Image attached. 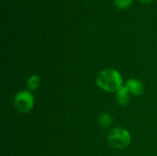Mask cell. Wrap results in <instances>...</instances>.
<instances>
[{"label":"cell","instance_id":"obj_1","mask_svg":"<svg viewBox=\"0 0 157 156\" xmlns=\"http://www.w3.org/2000/svg\"><path fill=\"white\" fill-rule=\"evenodd\" d=\"M122 83L123 80L121 73L112 68L100 71L96 78L97 86L100 89L109 93H116L123 86Z\"/></svg>","mask_w":157,"mask_h":156},{"label":"cell","instance_id":"obj_7","mask_svg":"<svg viewBox=\"0 0 157 156\" xmlns=\"http://www.w3.org/2000/svg\"><path fill=\"white\" fill-rule=\"evenodd\" d=\"M113 122L112 117L108 113H101L98 117V123L101 127H109Z\"/></svg>","mask_w":157,"mask_h":156},{"label":"cell","instance_id":"obj_8","mask_svg":"<svg viewBox=\"0 0 157 156\" xmlns=\"http://www.w3.org/2000/svg\"><path fill=\"white\" fill-rule=\"evenodd\" d=\"M132 3V0H114V4L116 7L120 9H125L131 6Z\"/></svg>","mask_w":157,"mask_h":156},{"label":"cell","instance_id":"obj_4","mask_svg":"<svg viewBox=\"0 0 157 156\" xmlns=\"http://www.w3.org/2000/svg\"><path fill=\"white\" fill-rule=\"evenodd\" d=\"M127 88L129 89L130 93L134 95V96H141L144 91V84L138 80V79H135V78H131L129 79L127 82H126V85Z\"/></svg>","mask_w":157,"mask_h":156},{"label":"cell","instance_id":"obj_9","mask_svg":"<svg viewBox=\"0 0 157 156\" xmlns=\"http://www.w3.org/2000/svg\"><path fill=\"white\" fill-rule=\"evenodd\" d=\"M139 1H141L142 3H149V2H151L153 0H139Z\"/></svg>","mask_w":157,"mask_h":156},{"label":"cell","instance_id":"obj_3","mask_svg":"<svg viewBox=\"0 0 157 156\" xmlns=\"http://www.w3.org/2000/svg\"><path fill=\"white\" fill-rule=\"evenodd\" d=\"M34 106V97L29 90L19 91L14 98V107L19 113L29 112Z\"/></svg>","mask_w":157,"mask_h":156},{"label":"cell","instance_id":"obj_6","mask_svg":"<svg viewBox=\"0 0 157 156\" xmlns=\"http://www.w3.org/2000/svg\"><path fill=\"white\" fill-rule=\"evenodd\" d=\"M40 84V79L38 75L36 74H32L27 82V87L29 89V91H34L36 89L39 88Z\"/></svg>","mask_w":157,"mask_h":156},{"label":"cell","instance_id":"obj_2","mask_svg":"<svg viewBox=\"0 0 157 156\" xmlns=\"http://www.w3.org/2000/svg\"><path fill=\"white\" fill-rule=\"evenodd\" d=\"M132 142L131 133L122 127L113 128L108 135V143L114 149L127 148Z\"/></svg>","mask_w":157,"mask_h":156},{"label":"cell","instance_id":"obj_5","mask_svg":"<svg viewBox=\"0 0 157 156\" xmlns=\"http://www.w3.org/2000/svg\"><path fill=\"white\" fill-rule=\"evenodd\" d=\"M116 101L121 106H127L130 103V91L126 86H122L116 92Z\"/></svg>","mask_w":157,"mask_h":156}]
</instances>
